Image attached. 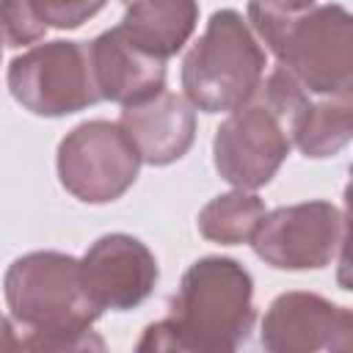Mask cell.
<instances>
[{
  "label": "cell",
  "mask_w": 353,
  "mask_h": 353,
  "mask_svg": "<svg viewBox=\"0 0 353 353\" xmlns=\"http://www.w3.org/2000/svg\"><path fill=\"white\" fill-rule=\"evenodd\" d=\"M353 132V94L309 99L292 127V143L303 157L323 160L339 154Z\"/></svg>",
  "instance_id": "14"
},
{
  "label": "cell",
  "mask_w": 353,
  "mask_h": 353,
  "mask_svg": "<svg viewBox=\"0 0 353 353\" xmlns=\"http://www.w3.org/2000/svg\"><path fill=\"white\" fill-rule=\"evenodd\" d=\"M0 58H3V41H0Z\"/></svg>",
  "instance_id": "20"
},
{
  "label": "cell",
  "mask_w": 353,
  "mask_h": 353,
  "mask_svg": "<svg viewBox=\"0 0 353 353\" xmlns=\"http://www.w3.org/2000/svg\"><path fill=\"white\" fill-rule=\"evenodd\" d=\"M121 28L160 58L176 55L199 25V0H121Z\"/></svg>",
  "instance_id": "13"
},
{
  "label": "cell",
  "mask_w": 353,
  "mask_h": 353,
  "mask_svg": "<svg viewBox=\"0 0 353 353\" xmlns=\"http://www.w3.org/2000/svg\"><path fill=\"white\" fill-rule=\"evenodd\" d=\"M121 130L135 143L141 163L168 165L188 154L196 138V108L174 94L160 91L143 102L127 105L119 116Z\"/></svg>",
  "instance_id": "12"
},
{
  "label": "cell",
  "mask_w": 353,
  "mask_h": 353,
  "mask_svg": "<svg viewBox=\"0 0 353 353\" xmlns=\"http://www.w3.org/2000/svg\"><path fill=\"white\" fill-rule=\"evenodd\" d=\"M350 25L353 19L345 6H312L287 28L273 55L312 97L353 94Z\"/></svg>",
  "instance_id": "5"
},
{
  "label": "cell",
  "mask_w": 353,
  "mask_h": 353,
  "mask_svg": "<svg viewBox=\"0 0 353 353\" xmlns=\"http://www.w3.org/2000/svg\"><path fill=\"white\" fill-rule=\"evenodd\" d=\"M55 165L61 185L74 199L108 204L135 185L141 154L119 121L91 119L63 135Z\"/></svg>",
  "instance_id": "6"
},
{
  "label": "cell",
  "mask_w": 353,
  "mask_h": 353,
  "mask_svg": "<svg viewBox=\"0 0 353 353\" xmlns=\"http://www.w3.org/2000/svg\"><path fill=\"white\" fill-rule=\"evenodd\" d=\"M259 339L270 353H342L353 342V314L317 292H281L262 317Z\"/></svg>",
  "instance_id": "9"
},
{
  "label": "cell",
  "mask_w": 353,
  "mask_h": 353,
  "mask_svg": "<svg viewBox=\"0 0 353 353\" xmlns=\"http://www.w3.org/2000/svg\"><path fill=\"white\" fill-rule=\"evenodd\" d=\"M88 58L99 97L121 108L143 102L165 88V58L138 44L121 25L91 39Z\"/></svg>",
  "instance_id": "11"
},
{
  "label": "cell",
  "mask_w": 353,
  "mask_h": 353,
  "mask_svg": "<svg viewBox=\"0 0 353 353\" xmlns=\"http://www.w3.org/2000/svg\"><path fill=\"white\" fill-rule=\"evenodd\" d=\"M254 320L251 273L232 256H201L182 273L168 317L146 325L135 350L232 353L248 342Z\"/></svg>",
  "instance_id": "1"
},
{
  "label": "cell",
  "mask_w": 353,
  "mask_h": 353,
  "mask_svg": "<svg viewBox=\"0 0 353 353\" xmlns=\"http://www.w3.org/2000/svg\"><path fill=\"white\" fill-rule=\"evenodd\" d=\"M265 66L268 55L243 14L221 8L188 50L179 80L193 108L204 113H229L256 94Z\"/></svg>",
  "instance_id": "3"
},
{
  "label": "cell",
  "mask_w": 353,
  "mask_h": 353,
  "mask_svg": "<svg viewBox=\"0 0 353 353\" xmlns=\"http://www.w3.org/2000/svg\"><path fill=\"white\" fill-rule=\"evenodd\" d=\"M314 6V0H248V25L256 33V39L273 52L287 28L306 14Z\"/></svg>",
  "instance_id": "16"
},
{
  "label": "cell",
  "mask_w": 353,
  "mask_h": 353,
  "mask_svg": "<svg viewBox=\"0 0 353 353\" xmlns=\"http://www.w3.org/2000/svg\"><path fill=\"white\" fill-rule=\"evenodd\" d=\"M80 273L91 301L102 312H127L141 306L160 276L149 245L124 232L97 237L80 256Z\"/></svg>",
  "instance_id": "10"
},
{
  "label": "cell",
  "mask_w": 353,
  "mask_h": 353,
  "mask_svg": "<svg viewBox=\"0 0 353 353\" xmlns=\"http://www.w3.org/2000/svg\"><path fill=\"white\" fill-rule=\"evenodd\" d=\"M347 234L345 212L323 199L265 212L254 237V254L279 270H320L331 265Z\"/></svg>",
  "instance_id": "7"
},
{
  "label": "cell",
  "mask_w": 353,
  "mask_h": 353,
  "mask_svg": "<svg viewBox=\"0 0 353 353\" xmlns=\"http://www.w3.org/2000/svg\"><path fill=\"white\" fill-rule=\"evenodd\" d=\"M290 149L292 138L287 127L254 94L218 124L212 138V163L229 185L256 190L276 176Z\"/></svg>",
  "instance_id": "8"
},
{
  "label": "cell",
  "mask_w": 353,
  "mask_h": 353,
  "mask_svg": "<svg viewBox=\"0 0 353 353\" xmlns=\"http://www.w3.org/2000/svg\"><path fill=\"white\" fill-rule=\"evenodd\" d=\"M6 303L25 331L19 350H105L91 331L102 309L91 301L80 259L63 251H30L3 276Z\"/></svg>",
  "instance_id": "2"
},
{
  "label": "cell",
  "mask_w": 353,
  "mask_h": 353,
  "mask_svg": "<svg viewBox=\"0 0 353 353\" xmlns=\"http://www.w3.org/2000/svg\"><path fill=\"white\" fill-rule=\"evenodd\" d=\"M6 83L25 110L44 119L72 116L102 99L91 72L88 41L55 39L36 44L8 63Z\"/></svg>",
  "instance_id": "4"
},
{
  "label": "cell",
  "mask_w": 353,
  "mask_h": 353,
  "mask_svg": "<svg viewBox=\"0 0 353 353\" xmlns=\"http://www.w3.org/2000/svg\"><path fill=\"white\" fill-rule=\"evenodd\" d=\"M108 0H30L36 14L47 22V28L74 30L105 8Z\"/></svg>",
  "instance_id": "18"
},
{
  "label": "cell",
  "mask_w": 353,
  "mask_h": 353,
  "mask_svg": "<svg viewBox=\"0 0 353 353\" xmlns=\"http://www.w3.org/2000/svg\"><path fill=\"white\" fill-rule=\"evenodd\" d=\"M47 22L36 14L30 0H0V41L8 47H28L44 39Z\"/></svg>",
  "instance_id": "17"
},
{
  "label": "cell",
  "mask_w": 353,
  "mask_h": 353,
  "mask_svg": "<svg viewBox=\"0 0 353 353\" xmlns=\"http://www.w3.org/2000/svg\"><path fill=\"white\" fill-rule=\"evenodd\" d=\"M265 201L251 193V190H232V193H221L212 201H207L199 212V234L207 237L210 243H221V245H240L248 243L259 226V221L265 218Z\"/></svg>",
  "instance_id": "15"
},
{
  "label": "cell",
  "mask_w": 353,
  "mask_h": 353,
  "mask_svg": "<svg viewBox=\"0 0 353 353\" xmlns=\"http://www.w3.org/2000/svg\"><path fill=\"white\" fill-rule=\"evenodd\" d=\"M6 350H19V336L14 334V325L8 323V317L0 314V353Z\"/></svg>",
  "instance_id": "19"
}]
</instances>
